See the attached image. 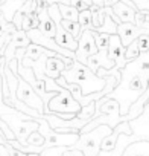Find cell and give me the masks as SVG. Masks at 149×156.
Here are the masks:
<instances>
[{"instance_id":"obj_1","label":"cell","mask_w":149,"mask_h":156,"mask_svg":"<svg viewBox=\"0 0 149 156\" xmlns=\"http://www.w3.org/2000/svg\"><path fill=\"white\" fill-rule=\"evenodd\" d=\"M147 83L149 72L141 69L135 60H131L126 61L123 69H120V81L105 97L116 100L120 107V115H126L131 104L146 90Z\"/></svg>"},{"instance_id":"obj_2","label":"cell","mask_w":149,"mask_h":156,"mask_svg":"<svg viewBox=\"0 0 149 156\" xmlns=\"http://www.w3.org/2000/svg\"><path fill=\"white\" fill-rule=\"evenodd\" d=\"M61 76L65 80V83H74L82 90V97L101 92L107 84V76H98L93 70H90L85 64L73 60L70 67H65L61 72Z\"/></svg>"},{"instance_id":"obj_3","label":"cell","mask_w":149,"mask_h":156,"mask_svg":"<svg viewBox=\"0 0 149 156\" xmlns=\"http://www.w3.org/2000/svg\"><path fill=\"white\" fill-rule=\"evenodd\" d=\"M113 132V129L107 124L104 126H98L96 129L85 132V133H79L78 141L71 145V148H78L82 151L84 156H98L101 151V142L105 136H108Z\"/></svg>"},{"instance_id":"obj_4","label":"cell","mask_w":149,"mask_h":156,"mask_svg":"<svg viewBox=\"0 0 149 156\" xmlns=\"http://www.w3.org/2000/svg\"><path fill=\"white\" fill-rule=\"evenodd\" d=\"M38 132L44 138V148L49 147H71L78 141L79 133H58L56 130L50 129L47 121L41 116L38 118Z\"/></svg>"},{"instance_id":"obj_5","label":"cell","mask_w":149,"mask_h":156,"mask_svg":"<svg viewBox=\"0 0 149 156\" xmlns=\"http://www.w3.org/2000/svg\"><path fill=\"white\" fill-rule=\"evenodd\" d=\"M0 118L8 124V127L11 129V132L15 136V141L20 142L22 145H28V142H26L28 136L32 132L38 130V118L23 119L17 115H0Z\"/></svg>"},{"instance_id":"obj_6","label":"cell","mask_w":149,"mask_h":156,"mask_svg":"<svg viewBox=\"0 0 149 156\" xmlns=\"http://www.w3.org/2000/svg\"><path fill=\"white\" fill-rule=\"evenodd\" d=\"M79 110H81V104L68 94L67 89H62V90L58 92L53 98L49 100L46 113H56V112H62V113H78Z\"/></svg>"},{"instance_id":"obj_7","label":"cell","mask_w":149,"mask_h":156,"mask_svg":"<svg viewBox=\"0 0 149 156\" xmlns=\"http://www.w3.org/2000/svg\"><path fill=\"white\" fill-rule=\"evenodd\" d=\"M15 97H17V100H20L22 103H25L28 107L35 109V110L40 112V113H44L43 100L35 94V90L23 80V78H20V76H18V84H17Z\"/></svg>"},{"instance_id":"obj_8","label":"cell","mask_w":149,"mask_h":156,"mask_svg":"<svg viewBox=\"0 0 149 156\" xmlns=\"http://www.w3.org/2000/svg\"><path fill=\"white\" fill-rule=\"evenodd\" d=\"M98 52L96 43H94V31H82L78 38V49L74 51V60L85 64L87 58L90 55H94Z\"/></svg>"},{"instance_id":"obj_9","label":"cell","mask_w":149,"mask_h":156,"mask_svg":"<svg viewBox=\"0 0 149 156\" xmlns=\"http://www.w3.org/2000/svg\"><path fill=\"white\" fill-rule=\"evenodd\" d=\"M131 130H132V136H135L138 141H149V101L144 104L141 113L128 121Z\"/></svg>"},{"instance_id":"obj_10","label":"cell","mask_w":149,"mask_h":156,"mask_svg":"<svg viewBox=\"0 0 149 156\" xmlns=\"http://www.w3.org/2000/svg\"><path fill=\"white\" fill-rule=\"evenodd\" d=\"M74 58H68L64 55L56 54L55 57H47L46 58V64H44V73L52 78V80H56V78L61 75V72L65 67H70Z\"/></svg>"},{"instance_id":"obj_11","label":"cell","mask_w":149,"mask_h":156,"mask_svg":"<svg viewBox=\"0 0 149 156\" xmlns=\"http://www.w3.org/2000/svg\"><path fill=\"white\" fill-rule=\"evenodd\" d=\"M108 57L110 60L114 63V66L117 69H123L126 64L125 60V46L120 43V38L117 34L110 35V41H108Z\"/></svg>"},{"instance_id":"obj_12","label":"cell","mask_w":149,"mask_h":156,"mask_svg":"<svg viewBox=\"0 0 149 156\" xmlns=\"http://www.w3.org/2000/svg\"><path fill=\"white\" fill-rule=\"evenodd\" d=\"M141 34H149V29L146 28H138L134 23H120L117 25V35L120 38V43L126 48L129 43L137 40Z\"/></svg>"},{"instance_id":"obj_13","label":"cell","mask_w":149,"mask_h":156,"mask_svg":"<svg viewBox=\"0 0 149 156\" xmlns=\"http://www.w3.org/2000/svg\"><path fill=\"white\" fill-rule=\"evenodd\" d=\"M31 41H29V38H28V35H26V32L25 31H15L14 34H12V38H11V41L6 44V48H5V51H3V58H5V61L8 63V61H11L14 57H15V51L18 49V48H26L28 44H29Z\"/></svg>"},{"instance_id":"obj_14","label":"cell","mask_w":149,"mask_h":156,"mask_svg":"<svg viewBox=\"0 0 149 156\" xmlns=\"http://www.w3.org/2000/svg\"><path fill=\"white\" fill-rule=\"evenodd\" d=\"M85 66H87L90 70H93L94 73L98 72L99 67L111 69V67L114 66V63H113V61L110 60V57H108V48H101V49H98V52H96L94 55H90V57L87 58Z\"/></svg>"},{"instance_id":"obj_15","label":"cell","mask_w":149,"mask_h":156,"mask_svg":"<svg viewBox=\"0 0 149 156\" xmlns=\"http://www.w3.org/2000/svg\"><path fill=\"white\" fill-rule=\"evenodd\" d=\"M53 40L56 41V44H59L61 48L68 49V51H71V52H74V51L78 49V40L73 38L71 34H68V32L61 26V23L56 25V34H55Z\"/></svg>"},{"instance_id":"obj_16","label":"cell","mask_w":149,"mask_h":156,"mask_svg":"<svg viewBox=\"0 0 149 156\" xmlns=\"http://www.w3.org/2000/svg\"><path fill=\"white\" fill-rule=\"evenodd\" d=\"M37 16H38V31L40 32H43L44 35H47V37H55V34H56V25L53 23V20L49 17V14H47V9H43V11H40V12H37Z\"/></svg>"},{"instance_id":"obj_17","label":"cell","mask_w":149,"mask_h":156,"mask_svg":"<svg viewBox=\"0 0 149 156\" xmlns=\"http://www.w3.org/2000/svg\"><path fill=\"white\" fill-rule=\"evenodd\" d=\"M135 141H138L135 136H128V135H123V133H120L119 135V138H117V144H116V147H114V150H111V151H99V154L98 156H122V153H123V150L131 144V142H135Z\"/></svg>"},{"instance_id":"obj_18","label":"cell","mask_w":149,"mask_h":156,"mask_svg":"<svg viewBox=\"0 0 149 156\" xmlns=\"http://www.w3.org/2000/svg\"><path fill=\"white\" fill-rule=\"evenodd\" d=\"M111 9L114 11V14L117 16V19L120 20V23H134V16H135V9L129 8L128 5L122 3V2H117L111 6Z\"/></svg>"},{"instance_id":"obj_19","label":"cell","mask_w":149,"mask_h":156,"mask_svg":"<svg viewBox=\"0 0 149 156\" xmlns=\"http://www.w3.org/2000/svg\"><path fill=\"white\" fill-rule=\"evenodd\" d=\"M149 101V83H147V87H146V90L131 104V107H129V110H128V113H126V118H128V121H131V119H134V118H137L140 113H141V110H143V107H144V104Z\"/></svg>"},{"instance_id":"obj_20","label":"cell","mask_w":149,"mask_h":156,"mask_svg":"<svg viewBox=\"0 0 149 156\" xmlns=\"http://www.w3.org/2000/svg\"><path fill=\"white\" fill-rule=\"evenodd\" d=\"M104 8V6H102ZM105 11V9H104ZM94 32H102V34H108V35H114V34H117V23L105 12V19H104V22H102V25L101 26H98L96 29H94Z\"/></svg>"},{"instance_id":"obj_21","label":"cell","mask_w":149,"mask_h":156,"mask_svg":"<svg viewBox=\"0 0 149 156\" xmlns=\"http://www.w3.org/2000/svg\"><path fill=\"white\" fill-rule=\"evenodd\" d=\"M58 8H59V14H61V19H62V20L78 22L79 11H78L76 8H73V6H70V5H62V3H58Z\"/></svg>"},{"instance_id":"obj_22","label":"cell","mask_w":149,"mask_h":156,"mask_svg":"<svg viewBox=\"0 0 149 156\" xmlns=\"http://www.w3.org/2000/svg\"><path fill=\"white\" fill-rule=\"evenodd\" d=\"M38 28V16L37 12H31V14H23V22H22V31L28 32L31 29Z\"/></svg>"},{"instance_id":"obj_23","label":"cell","mask_w":149,"mask_h":156,"mask_svg":"<svg viewBox=\"0 0 149 156\" xmlns=\"http://www.w3.org/2000/svg\"><path fill=\"white\" fill-rule=\"evenodd\" d=\"M78 23H79V28H81V32L82 31H93V25H91V14H90V9H84V11H79V16H78Z\"/></svg>"},{"instance_id":"obj_24","label":"cell","mask_w":149,"mask_h":156,"mask_svg":"<svg viewBox=\"0 0 149 156\" xmlns=\"http://www.w3.org/2000/svg\"><path fill=\"white\" fill-rule=\"evenodd\" d=\"M61 26L68 32V34H71V37L73 38H79V35H81V28H79V23L78 22H70V20H61Z\"/></svg>"},{"instance_id":"obj_25","label":"cell","mask_w":149,"mask_h":156,"mask_svg":"<svg viewBox=\"0 0 149 156\" xmlns=\"http://www.w3.org/2000/svg\"><path fill=\"white\" fill-rule=\"evenodd\" d=\"M94 112H96V106H94V101H91L87 106L81 107V110L76 113V118H79V119H91V118H94Z\"/></svg>"},{"instance_id":"obj_26","label":"cell","mask_w":149,"mask_h":156,"mask_svg":"<svg viewBox=\"0 0 149 156\" xmlns=\"http://www.w3.org/2000/svg\"><path fill=\"white\" fill-rule=\"evenodd\" d=\"M138 55H140V51H138V46H137V40H134L132 43H129L125 48V60L131 61V60L137 58Z\"/></svg>"},{"instance_id":"obj_27","label":"cell","mask_w":149,"mask_h":156,"mask_svg":"<svg viewBox=\"0 0 149 156\" xmlns=\"http://www.w3.org/2000/svg\"><path fill=\"white\" fill-rule=\"evenodd\" d=\"M26 142H28V145H34V147H43V145H44V138L41 136V133H40L38 130H35V132H32V133L28 136Z\"/></svg>"},{"instance_id":"obj_28","label":"cell","mask_w":149,"mask_h":156,"mask_svg":"<svg viewBox=\"0 0 149 156\" xmlns=\"http://www.w3.org/2000/svg\"><path fill=\"white\" fill-rule=\"evenodd\" d=\"M137 46L140 54H144L149 49V34H141L140 37H137Z\"/></svg>"},{"instance_id":"obj_29","label":"cell","mask_w":149,"mask_h":156,"mask_svg":"<svg viewBox=\"0 0 149 156\" xmlns=\"http://www.w3.org/2000/svg\"><path fill=\"white\" fill-rule=\"evenodd\" d=\"M35 9H37V0H26L18 11L23 14H31V12H35Z\"/></svg>"},{"instance_id":"obj_30","label":"cell","mask_w":149,"mask_h":156,"mask_svg":"<svg viewBox=\"0 0 149 156\" xmlns=\"http://www.w3.org/2000/svg\"><path fill=\"white\" fill-rule=\"evenodd\" d=\"M101 6H98V5H90V14H91V25H93V31L99 26V20H98V9H99Z\"/></svg>"},{"instance_id":"obj_31","label":"cell","mask_w":149,"mask_h":156,"mask_svg":"<svg viewBox=\"0 0 149 156\" xmlns=\"http://www.w3.org/2000/svg\"><path fill=\"white\" fill-rule=\"evenodd\" d=\"M68 5L73 6V8H76L78 11H84V9H88L90 8L85 2H82V0H68Z\"/></svg>"},{"instance_id":"obj_32","label":"cell","mask_w":149,"mask_h":156,"mask_svg":"<svg viewBox=\"0 0 149 156\" xmlns=\"http://www.w3.org/2000/svg\"><path fill=\"white\" fill-rule=\"evenodd\" d=\"M137 11H149V0H131Z\"/></svg>"},{"instance_id":"obj_33","label":"cell","mask_w":149,"mask_h":156,"mask_svg":"<svg viewBox=\"0 0 149 156\" xmlns=\"http://www.w3.org/2000/svg\"><path fill=\"white\" fill-rule=\"evenodd\" d=\"M61 156H84V154H82V151H81V150H78V148L67 147V148L61 153Z\"/></svg>"},{"instance_id":"obj_34","label":"cell","mask_w":149,"mask_h":156,"mask_svg":"<svg viewBox=\"0 0 149 156\" xmlns=\"http://www.w3.org/2000/svg\"><path fill=\"white\" fill-rule=\"evenodd\" d=\"M6 150H8V153H9V156H28L26 153H23V151H20V150H17V148H14L12 145H9L8 142H6Z\"/></svg>"},{"instance_id":"obj_35","label":"cell","mask_w":149,"mask_h":156,"mask_svg":"<svg viewBox=\"0 0 149 156\" xmlns=\"http://www.w3.org/2000/svg\"><path fill=\"white\" fill-rule=\"evenodd\" d=\"M47 5H53V3H62V5H68V0H46ZM82 2H85L88 6L93 5V0H82Z\"/></svg>"},{"instance_id":"obj_36","label":"cell","mask_w":149,"mask_h":156,"mask_svg":"<svg viewBox=\"0 0 149 156\" xmlns=\"http://www.w3.org/2000/svg\"><path fill=\"white\" fill-rule=\"evenodd\" d=\"M0 156H9V153H8V150L3 144H0Z\"/></svg>"},{"instance_id":"obj_37","label":"cell","mask_w":149,"mask_h":156,"mask_svg":"<svg viewBox=\"0 0 149 156\" xmlns=\"http://www.w3.org/2000/svg\"><path fill=\"white\" fill-rule=\"evenodd\" d=\"M116 2H117V0H104V6H110L111 8Z\"/></svg>"},{"instance_id":"obj_38","label":"cell","mask_w":149,"mask_h":156,"mask_svg":"<svg viewBox=\"0 0 149 156\" xmlns=\"http://www.w3.org/2000/svg\"><path fill=\"white\" fill-rule=\"evenodd\" d=\"M6 139H5V135H3V132H0V144H3V145H6Z\"/></svg>"},{"instance_id":"obj_39","label":"cell","mask_w":149,"mask_h":156,"mask_svg":"<svg viewBox=\"0 0 149 156\" xmlns=\"http://www.w3.org/2000/svg\"><path fill=\"white\" fill-rule=\"evenodd\" d=\"M0 3H2V0H0Z\"/></svg>"}]
</instances>
